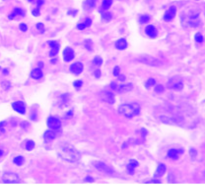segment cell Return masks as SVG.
<instances>
[{"label":"cell","instance_id":"6da1fadb","mask_svg":"<svg viewBox=\"0 0 205 193\" xmlns=\"http://www.w3.org/2000/svg\"><path fill=\"white\" fill-rule=\"evenodd\" d=\"M154 115L157 120L163 123L178 126L189 125L191 120V114L188 109L171 104L157 106L154 108Z\"/></svg>","mask_w":205,"mask_h":193},{"label":"cell","instance_id":"7a4b0ae2","mask_svg":"<svg viewBox=\"0 0 205 193\" xmlns=\"http://www.w3.org/2000/svg\"><path fill=\"white\" fill-rule=\"evenodd\" d=\"M58 156L62 160L70 163L77 162L80 159V153L75 148L69 146L68 144H64L63 146L60 147L59 151H58Z\"/></svg>","mask_w":205,"mask_h":193},{"label":"cell","instance_id":"3957f363","mask_svg":"<svg viewBox=\"0 0 205 193\" xmlns=\"http://www.w3.org/2000/svg\"><path fill=\"white\" fill-rule=\"evenodd\" d=\"M117 110L121 115L126 117V118H132V117L139 114L140 105L136 102L125 103V104H121L119 106Z\"/></svg>","mask_w":205,"mask_h":193},{"label":"cell","instance_id":"277c9868","mask_svg":"<svg viewBox=\"0 0 205 193\" xmlns=\"http://www.w3.org/2000/svg\"><path fill=\"white\" fill-rule=\"evenodd\" d=\"M182 22L188 27H193V28H197L200 26V19H199V13L195 10H191L186 15H183L181 17Z\"/></svg>","mask_w":205,"mask_h":193},{"label":"cell","instance_id":"5b68a950","mask_svg":"<svg viewBox=\"0 0 205 193\" xmlns=\"http://www.w3.org/2000/svg\"><path fill=\"white\" fill-rule=\"evenodd\" d=\"M183 79L182 77L178 76V75H175V76H172L168 79V81H167V87L169 89H171V90H174V91H179V90H182L183 88Z\"/></svg>","mask_w":205,"mask_h":193},{"label":"cell","instance_id":"8992f818","mask_svg":"<svg viewBox=\"0 0 205 193\" xmlns=\"http://www.w3.org/2000/svg\"><path fill=\"white\" fill-rule=\"evenodd\" d=\"M136 60L141 62V63L151 65V66H160V65L162 64V61H160L159 59H157V58L152 57L147 54L139 55L138 57H136Z\"/></svg>","mask_w":205,"mask_h":193},{"label":"cell","instance_id":"52a82bcc","mask_svg":"<svg viewBox=\"0 0 205 193\" xmlns=\"http://www.w3.org/2000/svg\"><path fill=\"white\" fill-rule=\"evenodd\" d=\"M3 183H18L20 182V177L13 172H6L2 177Z\"/></svg>","mask_w":205,"mask_h":193},{"label":"cell","instance_id":"ba28073f","mask_svg":"<svg viewBox=\"0 0 205 193\" xmlns=\"http://www.w3.org/2000/svg\"><path fill=\"white\" fill-rule=\"evenodd\" d=\"M47 126H48L50 129H54V130L59 129L61 126V120L56 116H49L48 118H47Z\"/></svg>","mask_w":205,"mask_h":193},{"label":"cell","instance_id":"9c48e42d","mask_svg":"<svg viewBox=\"0 0 205 193\" xmlns=\"http://www.w3.org/2000/svg\"><path fill=\"white\" fill-rule=\"evenodd\" d=\"M100 98L102 99V101L106 102L108 104H113L115 102L114 95L112 94L110 91H107V90H103L100 92Z\"/></svg>","mask_w":205,"mask_h":193},{"label":"cell","instance_id":"30bf717a","mask_svg":"<svg viewBox=\"0 0 205 193\" xmlns=\"http://www.w3.org/2000/svg\"><path fill=\"white\" fill-rule=\"evenodd\" d=\"M69 71L74 75H79L81 74V72L83 71V64H82L81 62H75V63L71 64Z\"/></svg>","mask_w":205,"mask_h":193},{"label":"cell","instance_id":"8fae6325","mask_svg":"<svg viewBox=\"0 0 205 193\" xmlns=\"http://www.w3.org/2000/svg\"><path fill=\"white\" fill-rule=\"evenodd\" d=\"M75 57L74 50L70 47H66L63 51V59L66 62H70L71 60H73V58Z\"/></svg>","mask_w":205,"mask_h":193},{"label":"cell","instance_id":"7c38bea8","mask_svg":"<svg viewBox=\"0 0 205 193\" xmlns=\"http://www.w3.org/2000/svg\"><path fill=\"white\" fill-rule=\"evenodd\" d=\"M13 109L15 110L16 112H18L19 114H24L26 111V106L22 101H16L12 104Z\"/></svg>","mask_w":205,"mask_h":193},{"label":"cell","instance_id":"4fadbf2b","mask_svg":"<svg viewBox=\"0 0 205 193\" xmlns=\"http://www.w3.org/2000/svg\"><path fill=\"white\" fill-rule=\"evenodd\" d=\"M175 14H176V8L174 7V6H171V7H169V9L165 12V14L163 16V19L165 20V21H171L174 17H175Z\"/></svg>","mask_w":205,"mask_h":193},{"label":"cell","instance_id":"5bb4252c","mask_svg":"<svg viewBox=\"0 0 205 193\" xmlns=\"http://www.w3.org/2000/svg\"><path fill=\"white\" fill-rule=\"evenodd\" d=\"M95 167L97 168L98 170H100L102 172H104V173H113V170H112V168L110 166H108L105 163H102V162H96L95 163Z\"/></svg>","mask_w":205,"mask_h":193},{"label":"cell","instance_id":"9a60e30c","mask_svg":"<svg viewBox=\"0 0 205 193\" xmlns=\"http://www.w3.org/2000/svg\"><path fill=\"white\" fill-rule=\"evenodd\" d=\"M49 46H50V52H49L50 56L51 57L56 56L57 53H58V51H59V47H60L59 43L56 42V41H50Z\"/></svg>","mask_w":205,"mask_h":193},{"label":"cell","instance_id":"2e32d148","mask_svg":"<svg viewBox=\"0 0 205 193\" xmlns=\"http://www.w3.org/2000/svg\"><path fill=\"white\" fill-rule=\"evenodd\" d=\"M183 153V149H175V148H172V149H169L168 152H167V156L171 159H177L179 157L180 154Z\"/></svg>","mask_w":205,"mask_h":193},{"label":"cell","instance_id":"e0dca14e","mask_svg":"<svg viewBox=\"0 0 205 193\" xmlns=\"http://www.w3.org/2000/svg\"><path fill=\"white\" fill-rule=\"evenodd\" d=\"M145 32H146V35L150 38H156L157 36V29L155 28V26L153 25H148L146 27L145 29Z\"/></svg>","mask_w":205,"mask_h":193},{"label":"cell","instance_id":"ac0fdd59","mask_svg":"<svg viewBox=\"0 0 205 193\" xmlns=\"http://www.w3.org/2000/svg\"><path fill=\"white\" fill-rule=\"evenodd\" d=\"M133 88V85L131 83H127V84H121L117 86V89H116V92L118 93H125L130 91Z\"/></svg>","mask_w":205,"mask_h":193},{"label":"cell","instance_id":"d6986e66","mask_svg":"<svg viewBox=\"0 0 205 193\" xmlns=\"http://www.w3.org/2000/svg\"><path fill=\"white\" fill-rule=\"evenodd\" d=\"M30 77L35 79V80H39V79L43 77V72L40 68H34L31 71V73H30Z\"/></svg>","mask_w":205,"mask_h":193},{"label":"cell","instance_id":"ffe728a7","mask_svg":"<svg viewBox=\"0 0 205 193\" xmlns=\"http://www.w3.org/2000/svg\"><path fill=\"white\" fill-rule=\"evenodd\" d=\"M127 46H128V43H127V41H126V39H124V38L118 39L115 42V47L117 48L118 50H124L127 48Z\"/></svg>","mask_w":205,"mask_h":193},{"label":"cell","instance_id":"44dd1931","mask_svg":"<svg viewBox=\"0 0 205 193\" xmlns=\"http://www.w3.org/2000/svg\"><path fill=\"white\" fill-rule=\"evenodd\" d=\"M165 172H166V166L163 163H160L158 166H157V169H156V172L154 174V177L155 178L162 177Z\"/></svg>","mask_w":205,"mask_h":193},{"label":"cell","instance_id":"7402d4cb","mask_svg":"<svg viewBox=\"0 0 205 193\" xmlns=\"http://www.w3.org/2000/svg\"><path fill=\"white\" fill-rule=\"evenodd\" d=\"M56 137V134L52 130H47V131L44 133L43 135V139L44 141H46V142H50V141H52L55 139Z\"/></svg>","mask_w":205,"mask_h":193},{"label":"cell","instance_id":"603a6c76","mask_svg":"<svg viewBox=\"0 0 205 193\" xmlns=\"http://www.w3.org/2000/svg\"><path fill=\"white\" fill-rule=\"evenodd\" d=\"M24 14H25V12L23 11L21 8L16 7L12 11L11 14L9 15V19H13V18H15V17H17V16H24Z\"/></svg>","mask_w":205,"mask_h":193},{"label":"cell","instance_id":"cb8c5ba5","mask_svg":"<svg viewBox=\"0 0 205 193\" xmlns=\"http://www.w3.org/2000/svg\"><path fill=\"white\" fill-rule=\"evenodd\" d=\"M69 102V94H62L58 99V103H60L61 106H66Z\"/></svg>","mask_w":205,"mask_h":193},{"label":"cell","instance_id":"d4e9b609","mask_svg":"<svg viewBox=\"0 0 205 193\" xmlns=\"http://www.w3.org/2000/svg\"><path fill=\"white\" fill-rule=\"evenodd\" d=\"M91 23H92V20L90 18H86V19L84 20V22L78 24L77 28L80 29V30H83L84 28H87V27H89L91 25Z\"/></svg>","mask_w":205,"mask_h":193},{"label":"cell","instance_id":"484cf974","mask_svg":"<svg viewBox=\"0 0 205 193\" xmlns=\"http://www.w3.org/2000/svg\"><path fill=\"white\" fill-rule=\"evenodd\" d=\"M137 165H138L137 161H135V160H131L130 162L128 163V165H127V170H128L129 173L132 174L133 172H134L135 168H136V166H137Z\"/></svg>","mask_w":205,"mask_h":193},{"label":"cell","instance_id":"4316f807","mask_svg":"<svg viewBox=\"0 0 205 193\" xmlns=\"http://www.w3.org/2000/svg\"><path fill=\"white\" fill-rule=\"evenodd\" d=\"M95 3H96V0H85L83 4L84 8L86 10H91L95 6Z\"/></svg>","mask_w":205,"mask_h":193},{"label":"cell","instance_id":"83f0119b","mask_svg":"<svg viewBox=\"0 0 205 193\" xmlns=\"http://www.w3.org/2000/svg\"><path fill=\"white\" fill-rule=\"evenodd\" d=\"M112 4V0H103L102 1V5H101V11H105L107 10Z\"/></svg>","mask_w":205,"mask_h":193},{"label":"cell","instance_id":"f1b7e54d","mask_svg":"<svg viewBox=\"0 0 205 193\" xmlns=\"http://www.w3.org/2000/svg\"><path fill=\"white\" fill-rule=\"evenodd\" d=\"M13 162L16 165H18V166H21V165L24 163V158L22 156H16L14 159H13Z\"/></svg>","mask_w":205,"mask_h":193},{"label":"cell","instance_id":"f546056e","mask_svg":"<svg viewBox=\"0 0 205 193\" xmlns=\"http://www.w3.org/2000/svg\"><path fill=\"white\" fill-rule=\"evenodd\" d=\"M34 147H35V143H34V141H32V140H28L25 143V149L26 150L30 151V150H32Z\"/></svg>","mask_w":205,"mask_h":193},{"label":"cell","instance_id":"4dcf8cb0","mask_svg":"<svg viewBox=\"0 0 205 193\" xmlns=\"http://www.w3.org/2000/svg\"><path fill=\"white\" fill-rule=\"evenodd\" d=\"M92 62H93V64L97 65V66H100V65H101L102 63H103V60H102V58H101V57L95 56V57L93 58V60H92Z\"/></svg>","mask_w":205,"mask_h":193},{"label":"cell","instance_id":"1f68e13d","mask_svg":"<svg viewBox=\"0 0 205 193\" xmlns=\"http://www.w3.org/2000/svg\"><path fill=\"white\" fill-rule=\"evenodd\" d=\"M150 20V17L148 15H141L139 17V22L140 23H147Z\"/></svg>","mask_w":205,"mask_h":193},{"label":"cell","instance_id":"d6a6232c","mask_svg":"<svg viewBox=\"0 0 205 193\" xmlns=\"http://www.w3.org/2000/svg\"><path fill=\"white\" fill-rule=\"evenodd\" d=\"M194 38H195V41H196L197 43H202L203 40H204V37L201 35L200 33H196L195 34V37H194Z\"/></svg>","mask_w":205,"mask_h":193},{"label":"cell","instance_id":"836d02e7","mask_svg":"<svg viewBox=\"0 0 205 193\" xmlns=\"http://www.w3.org/2000/svg\"><path fill=\"white\" fill-rule=\"evenodd\" d=\"M84 46H85V48L86 49H88V50H91L92 49V40L91 39H86V41L84 42Z\"/></svg>","mask_w":205,"mask_h":193},{"label":"cell","instance_id":"e575fe53","mask_svg":"<svg viewBox=\"0 0 205 193\" xmlns=\"http://www.w3.org/2000/svg\"><path fill=\"white\" fill-rule=\"evenodd\" d=\"M153 85H155V79H154V78H150V79H148V81L145 83V86H146V87H147V88L151 87V86H153Z\"/></svg>","mask_w":205,"mask_h":193},{"label":"cell","instance_id":"d590c367","mask_svg":"<svg viewBox=\"0 0 205 193\" xmlns=\"http://www.w3.org/2000/svg\"><path fill=\"white\" fill-rule=\"evenodd\" d=\"M82 84H83V82H82L81 80H76L73 83V86L75 87V89H77V90H79V89L81 88Z\"/></svg>","mask_w":205,"mask_h":193},{"label":"cell","instance_id":"8d00e7d4","mask_svg":"<svg viewBox=\"0 0 205 193\" xmlns=\"http://www.w3.org/2000/svg\"><path fill=\"white\" fill-rule=\"evenodd\" d=\"M102 18H103L104 20H110L111 18H112V14L111 13H108V12H106V13H102Z\"/></svg>","mask_w":205,"mask_h":193},{"label":"cell","instance_id":"74e56055","mask_svg":"<svg viewBox=\"0 0 205 193\" xmlns=\"http://www.w3.org/2000/svg\"><path fill=\"white\" fill-rule=\"evenodd\" d=\"M36 28L38 29V31H40V33H43L44 32V25H43V23H41V22L37 23Z\"/></svg>","mask_w":205,"mask_h":193},{"label":"cell","instance_id":"f35d334b","mask_svg":"<svg viewBox=\"0 0 205 193\" xmlns=\"http://www.w3.org/2000/svg\"><path fill=\"white\" fill-rule=\"evenodd\" d=\"M19 28H20V30H21V31H23V32H26V31H27V25L25 23H21L19 25Z\"/></svg>","mask_w":205,"mask_h":193},{"label":"cell","instance_id":"ab89813d","mask_svg":"<svg viewBox=\"0 0 205 193\" xmlns=\"http://www.w3.org/2000/svg\"><path fill=\"white\" fill-rule=\"evenodd\" d=\"M163 90H164V87H163L162 85H157L156 87H155V91H156V92H158V93L163 92Z\"/></svg>","mask_w":205,"mask_h":193},{"label":"cell","instance_id":"60d3db41","mask_svg":"<svg viewBox=\"0 0 205 193\" xmlns=\"http://www.w3.org/2000/svg\"><path fill=\"white\" fill-rule=\"evenodd\" d=\"M119 71H120V68H119L118 66H116L114 68V71H113V75H114V76H117V77L119 76V74H120V72H119Z\"/></svg>","mask_w":205,"mask_h":193},{"label":"cell","instance_id":"b9f144b4","mask_svg":"<svg viewBox=\"0 0 205 193\" xmlns=\"http://www.w3.org/2000/svg\"><path fill=\"white\" fill-rule=\"evenodd\" d=\"M196 154H197L196 150H195V149H193V148H191V149H190V155H191V157H192L193 159H194V158H195Z\"/></svg>","mask_w":205,"mask_h":193},{"label":"cell","instance_id":"7bdbcfd3","mask_svg":"<svg viewBox=\"0 0 205 193\" xmlns=\"http://www.w3.org/2000/svg\"><path fill=\"white\" fill-rule=\"evenodd\" d=\"M32 14H33L34 16H39V14H40L39 9H38V8H37V9H34L33 11H32Z\"/></svg>","mask_w":205,"mask_h":193},{"label":"cell","instance_id":"ee69618b","mask_svg":"<svg viewBox=\"0 0 205 193\" xmlns=\"http://www.w3.org/2000/svg\"><path fill=\"white\" fill-rule=\"evenodd\" d=\"M94 75H95V77H96V78H99V77H100V70H99V69L95 70Z\"/></svg>","mask_w":205,"mask_h":193},{"label":"cell","instance_id":"f6af8a7d","mask_svg":"<svg viewBox=\"0 0 205 193\" xmlns=\"http://www.w3.org/2000/svg\"><path fill=\"white\" fill-rule=\"evenodd\" d=\"M85 181H86V182H87V181H88V182H93V181H94V179H93V178H91V177H86V178H85Z\"/></svg>","mask_w":205,"mask_h":193},{"label":"cell","instance_id":"bcb514c9","mask_svg":"<svg viewBox=\"0 0 205 193\" xmlns=\"http://www.w3.org/2000/svg\"><path fill=\"white\" fill-rule=\"evenodd\" d=\"M43 4V0H38V2H37V6H38V7H40L41 5Z\"/></svg>","mask_w":205,"mask_h":193},{"label":"cell","instance_id":"7dc6e473","mask_svg":"<svg viewBox=\"0 0 205 193\" xmlns=\"http://www.w3.org/2000/svg\"><path fill=\"white\" fill-rule=\"evenodd\" d=\"M3 126H4V122H1V123H0V129H2Z\"/></svg>","mask_w":205,"mask_h":193},{"label":"cell","instance_id":"c3c4849f","mask_svg":"<svg viewBox=\"0 0 205 193\" xmlns=\"http://www.w3.org/2000/svg\"><path fill=\"white\" fill-rule=\"evenodd\" d=\"M2 154H3V152H2V151H1V150H0V156H1V155H2Z\"/></svg>","mask_w":205,"mask_h":193},{"label":"cell","instance_id":"681fc988","mask_svg":"<svg viewBox=\"0 0 205 193\" xmlns=\"http://www.w3.org/2000/svg\"><path fill=\"white\" fill-rule=\"evenodd\" d=\"M28 1H33V0H28Z\"/></svg>","mask_w":205,"mask_h":193}]
</instances>
